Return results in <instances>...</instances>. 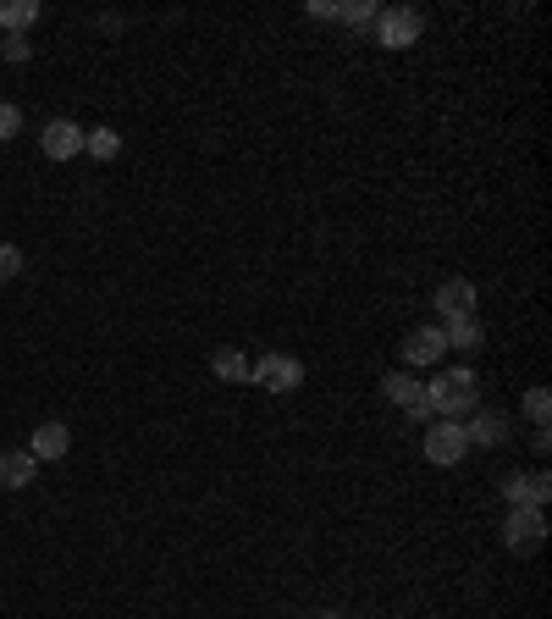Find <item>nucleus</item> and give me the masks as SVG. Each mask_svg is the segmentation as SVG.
Segmentation results:
<instances>
[{
    "mask_svg": "<svg viewBox=\"0 0 552 619\" xmlns=\"http://www.w3.org/2000/svg\"><path fill=\"white\" fill-rule=\"evenodd\" d=\"M425 404H431V415H442V421L475 415V410H481V382H475V371H470V365L436 371V376L425 382Z\"/></svg>",
    "mask_w": 552,
    "mask_h": 619,
    "instance_id": "f257e3e1",
    "label": "nucleus"
},
{
    "mask_svg": "<svg viewBox=\"0 0 552 619\" xmlns=\"http://www.w3.org/2000/svg\"><path fill=\"white\" fill-rule=\"evenodd\" d=\"M376 45H387V50H410L420 45V33H425V17L414 11V6H387V11H376Z\"/></svg>",
    "mask_w": 552,
    "mask_h": 619,
    "instance_id": "f03ea898",
    "label": "nucleus"
},
{
    "mask_svg": "<svg viewBox=\"0 0 552 619\" xmlns=\"http://www.w3.org/2000/svg\"><path fill=\"white\" fill-rule=\"evenodd\" d=\"M464 454H470V432H464V421H436V426L425 432V460L436 464V470H453Z\"/></svg>",
    "mask_w": 552,
    "mask_h": 619,
    "instance_id": "7ed1b4c3",
    "label": "nucleus"
},
{
    "mask_svg": "<svg viewBox=\"0 0 552 619\" xmlns=\"http://www.w3.org/2000/svg\"><path fill=\"white\" fill-rule=\"evenodd\" d=\"M249 382H260L266 393H293L304 382V365L293 354H260V360H249Z\"/></svg>",
    "mask_w": 552,
    "mask_h": 619,
    "instance_id": "20e7f679",
    "label": "nucleus"
},
{
    "mask_svg": "<svg viewBox=\"0 0 552 619\" xmlns=\"http://www.w3.org/2000/svg\"><path fill=\"white\" fill-rule=\"evenodd\" d=\"M503 542H509V553H536V548L548 542V520H542V509H509V520H503Z\"/></svg>",
    "mask_w": 552,
    "mask_h": 619,
    "instance_id": "39448f33",
    "label": "nucleus"
},
{
    "mask_svg": "<svg viewBox=\"0 0 552 619\" xmlns=\"http://www.w3.org/2000/svg\"><path fill=\"white\" fill-rule=\"evenodd\" d=\"M382 399H393V404H398L410 421H425V415H431V404H425V382H420L414 371H387Z\"/></svg>",
    "mask_w": 552,
    "mask_h": 619,
    "instance_id": "423d86ee",
    "label": "nucleus"
},
{
    "mask_svg": "<svg viewBox=\"0 0 552 619\" xmlns=\"http://www.w3.org/2000/svg\"><path fill=\"white\" fill-rule=\"evenodd\" d=\"M398 354H404L410 371H425V365H436V360L447 354V332H442V326H414Z\"/></svg>",
    "mask_w": 552,
    "mask_h": 619,
    "instance_id": "0eeeda50",
    "label": "nucleus"
},
{
    "mask_svg": "<svg viewBox=\"0 0 552 619\" xmlns=\"http://www.w3.org/2000/svg\"><path fill=\"white\" fill-rule=\"evenodd\" d=\"M503 498H509V509H542V503L552 498V475L548 470L509 475V481H503Z\"/></svg>",
    "mask_w": 552,
    "mask_h": 619,
    "instance_id": "6e6552de",
    "label": "nucleus"
},
{
    "mask_svg": "<svg viewBox=\"0 0 552 619\" xmlns=\"http://www.w3.org/2000/svg\"><path fill=\"white\" fill-rule=\"evenodd\" d=\"M475 283H464V277H447L442 288H436V315L442 321H475Z\"/></svg>",
    "mask_w": 552,
    "mask_h": 619,
    "instance_id": "1a4fd4ad",
    "label": "nucleus"
},
{
    "mask_svg": "<svg viewBox=\"0 0 552 619\" xmlns=\"http://www.w3.org/2000/svg\"><path fill=\"white\" fill-rule=\"evenodd\" d=\"M39 150L50 155V160H72V155L83 150V128L67 122V117H56V122L39 128Z\"/></svg>",
    "mask_w": 552,
    "mask_h": 619,
    "instance_id": "9d476101",
    "label": "nucleus"
},
{
    "mask_svg": "<svg viewBox=\"0 0 552 619\" xmlns=\"http://www.w3.org/2000/svg\"><path fill=\"white\" fill-rule=\"evenodd\" d=\"M28 454L39 464H56L72 454V432L61 426V421H45V426H33V443H28Z\"/></svg>",
    "mask_w": 552,
    "mask_h": 619,
    "instance_id": "9b49d317",
    "label": "nucleus"
},
{
    "mask_svg": "<svg viewBox=\"0 0 552 619\" xmlns=\"http://www.w3.org/2000/svg\"><path fill=\"white\" fill-rule=\"evenodd\" d=\"M33 475H39V460L28 454V449H6L0 454V487H33Z\"/></svg>",
    "mask_w": 552,
    "mask_h": 619,
    "instance_id": "f8f14e48",
    "label": "nucleus"
},
{
    "mask_svg": "<svg viewBox=\"0 0 552 619\" xmlns=\"http://www.w3.org/2000/svg\"><path fill=\"white\" fill-rule=\"evenodd\" d=\"M470 432V449L481 443V449H497V443H509V415H492V410H475V426H464Z\"/></svg>",
    "mask_w": 552,
    "mask_h": 619,
    "instance_id": "ddd939ff",
    "label": "nucleus"
},
{
    "mask_svg": "<svg viewBox=\"0 0 552 619\" xmlns=\"http://www.w3.org/2000/svg\"><path fill=\"white\" fill-rule=\"evenodd\" d=\"M210 371H216V382H249V360H244V348H216L210 354Z\"/></svg>",
    "mask_w": 552,
    "mask_h": 619,
    "instance_id": "4468645a",
    "label": "nucleus"
},
{
    "mask_svg": "<svg viewBox=\"0 0 552 619\" xmlns=\"http://www.w3.org/2000/svg\"><path fill=\"white\" fill-rule=\"evenodd\" d=\"M39 22V0H0V28L6 33H22Z\"/></svg>",
    "mask_w": 552,
    "mask_h": 619,
    "instance_id": "2eb2a0df",
    "label": "nucleus"
},
{
    "mask_svg": "<svg viewBox=\"0 0 552 619\" xmlns=\"http://www.w3.org/2000/svg\"><path fill=\"white\" fill-rule=\"evenodd\" d=\"M442 332H447V348H459V354H475V348H481V337H486V332H481V321H447Z\"/></svg>",
    "mask_w": 552,
    "mask_h": 619,
    "instance_id": "dca6fc26",
    "label": "nucleus"
},
{
    "mask_svg": "<svg viewBox=\"0 0 552 619\" xmlns=\"http://www.w3.org/2000/svg\"><path fill=\"white\" fill-rule=\"evenodd\" d=\"M83 150L95 155V160H117L122 134H117V128H89V134H83Z\"/></svg>",
    "mask_w": 552,
    "mask_h": 619,
    "instance_id": "f3484780",
    "label": "nucleus"
},
{
    "mask_svg": "<svg viewBox=\"0 0 552 619\" xmlns=\"http://www.w3.org/2000/svg\"><path fill=\"white\" fill-rule=\"evenodd\" d=\"M376 11H382V6H371V0H348V6H332V17H343L348 28H365V22H376Z\"/></svg>",
    "mask_w": 552,
    "mask_h": 619,
    "instance_id": "a211bd4d",
    "label": "nucleus"
},
{
    "mask_svg": "<svg viewBox=\"0 0 552 619\" xmlns=\"http://www.w3.org/2000/svg\"><path fill=\"white\" fill-rule=\"evenodd\" d=\"M525 415H531L536 426H548V415H552V393H548V387H531V393H525Z\"/></svg>",
    "mask_w": 552,
    "mask_h": 619,
    "instance_id": "6ab92c4d",
    "label": "nucleus"
},
{
    "mask_svg": "<svg viewBox=\"0 0 552 619\" xmlns=\"http://www.w3.org/2000/svg\"><path fill=\"white\" fill-rule=\"evenodd\" d=\"M17 134H22V111H17L11 100H0V145L17 139Z\"/></svg>",
    "mask_w": 552,
    "mask_h": 619,
    "instance_id": "aec40b11",
    "label": "nucleus"
},
{
    "mask_svg": "<svg viewBox=\"0 0 552 619\" xmlns=\"http://www.w3.org/2000/svg\"><path fill=\"white\" fill-rule=\"evenodd\" d=\"M22 272V249L17 244H0V283H11Z\"/></svg>",
    "mask_w": 552,
    "mask_h": 619,
    "instance_id": "412c9836",
    "label": "nucleus"
},
{
    "mask_svg": "<svg viewBox=\"0 0 552 619\" xmlns=\"http://www.w3.org/2000/svg\"><path fill=\"white\" fill-rule=\"evenodd\" d=\"M6 61H28V33H6Z\"/></svg>",
    "mask_w": 552,
    "mask_h": 619,
    "instance_id": "4be33fe9",
    "label": "nucleus"
},
{
    "mask_svg": "<svg viewBox=\"0 0 552 619\" xmlns=\"http://www.w3.org/2000/svg\"><path fill=\"white\" fill-rule=\"evenodd\" d=\"M315 619H343V615H332V609H326V615H315Z\"/></svg>",
    "mask_w": 552,
    "mask_h": 619,
    "instance_id": "5701e85b",
    "label": "nucleus"
}]
</instances>
